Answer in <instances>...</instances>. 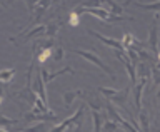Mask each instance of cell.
Here are the masks:
<instances>
[{
    "mask_svg": "<svg viewBox=\"0 0 160 132\" xmlns=\"http://www.w3.org/2000/svg\"><path fill=\"white\" fill-rule=\"evenodd\" d=\"M77 12H78V15H80V13H90V15H93V17L103 20V22H108V24H112V22H120V20H132L130 17L115 15V13H112V12H108V10L102 8V7H78Z\"/></svg>",
    "mask_w": 160,
    "mask_h": 132,
    "instance_id": "6da1fadb",
    "label": "cell"
},
{
    "mask_svg": "<svg viewBox=\"0 0 160 132\" xmlns=\"http://www.w3.org/2000/svg\"><path fill=\"white\" fill-rule=\"evenodd\" d=\"M83 105H80V109L75 112L70 119H67L65 122H62L60 125H57V127H53L55 132H62V130H75V129H80L82 127V120H78V119H82V115H83Z\"/></svg>",
    "mask_w": 160,
    "mask_h": 132,
    "instance_id": "7a4b0ae2",
    "label": "cell"
},
{
    "mask_svg": "<svg viewBox=\"0 0 160 132\" xmlns=\"http://www.w3.org/2000/svg\"><path fill=\"white\" fill-rule=\"evenodd\" d=\"M72 54H78L80 57L87 59L88 62H92V64H95V65H98V67L102 69V70H103V72L108 75L110 79H113V80H115V74H113V70L110 69V67H107V65H105V64L102 62V59H98V57H97V55H95V54H92V52H87V50H78V49L72 50Z\"/></svg>",
    "mask_w": 160,
    "mask_h": 132,
    "instance_id": "3957f363",
    "label": "cell"
},
{
    "mask_svg": "<svg viewBox=\"0 0 160 132\" xmlns=\"http://www.w3.org/2000/svg\"><path fill=\"white\" fill-rule=\"evenodd\" d=\"M23 119L27 122H30V120H57V115L52 112H42V110H38L37 107L32 105V112L25 114Z\"/></svg>",
    "mask_w": 160,
    "mask_h": 132,
    "instance_id": "277c9868",
    "label": "cell"
},
{
    "mask_svg": "<svg viewBox=\"0 0 160 132\" xmlns=\"http://www.w3.org/2000/svg\"><path fill=\"white\" fill-rule=\"evenodd\" d=\"M32 85H33L35 94H37L45 104H48V102H47V90H45V82H43V79L40 77V70L37 72V75H35V79L32 80Z\"/></svg>",
    "mask_w": 160,
    "mask_h": 132,
    "instance_id": "5b68a950",
    "label": "cell"
},
{
    "mask_svg": "<svg viewBox=\"0 0 160 132\" xmlns=\"http://www.w3.org/2000/svg\"><path fill=\"white\" fill-rule=\"evenodd\" d=\"M88 34L92 35V37H95V39L102 40V42H103L105 45H108V47H112V49H115V50H125V49H123V45H122V40H115V39L103 37L102 34H98V32H93V30H88Z\"/></svg>",
    "mask_w": 160,
    "mask_h": 132,
    "instance_id": "8992f818",
    "label": "cell"
},
{
    "mask_svg": "<svg viewBox=\"0 0 160 132\" xmlns=\"http://www.w3.org/2000/svg\"><path fill=\"white\" fill-rule=\"evenodd\" d=\"M147 80L145 77H140L138 79V84L135 85V94H133V99H135V107H137V110L142 109V92L145 89V85H147Z\"/></svg>",
    "mask_w": 160,
    "mask_h": 132,
    "instance_id": "52a82bcc",
    "label": "cell"
},
{
    "mask_svg": "<svg viewBox=\"0 0 160 132\" xmlns=\"http://www.w3.org/2000/svg\"><path fill=\"white\" fill-rule=\"evenodd\" d=\"M148 47L150 50L155 54V57H157V54L160 52L158 50V27H157V24L152 27V30H150V37H148Z\"/></svg>",
    "mask_w": 160,
    "mask_h": 132,
    "instance_id": "ba28073f",
    "label": "cell"
},
{
    "mask_svg": "<svg viewBox=\"0 0 160 132\" xmlns=\"http://www.w3.org/2000/svg\"><path fill=\"white\" fill-rule=\"evenodd\" d=\"M100 5H102V8L108 10V12H112L115 15H122L123 13V7L122 5H117L113 0H100Z\"/></svg>",
    "mask_w": 160,
    "mask_h": 132,
    "instance_id": "9c48e42d",
    "label": "cell"
},
{
    "mask_svg": "<svg viewBox=\"0 0 160 132\" xmlns=\"http://www.w3.org/2000/svg\"><path fill=\"white\" fill-rule=\"evenodd\" d=\"M45 30H47V25H38V27H33L32 30H28V32H22L20 35H25V40H30V39L37 37V35L45 34ZM20 35H18V37H20Z\"/></svg>",
    "mask_w": 160,
    "mask_h": 132,
    "instance_id": "30bf717a",
    "label": "cell"
},
{
    "mask_svg": "<svg viewBox=\"0 0 160 132\" xmlns=\"http://www.w3.org/2000/svg\"><path fill=\"white\" fill-rule=\"evenodd\" d=\"M80 94H82V90H68V92H65L63 94V104H65V107H70V105L73 104V100L80 97Z\"/></svg>",
    "mask_w": 160,
    "mask_h": 132,
    "instance_id": "8fae6325",
    "label": "cell"
},
{
    "mask_svg": "<svg viewBox=\"0 0 160 132\" xmlns=\"http://www.w3.org/2000/svg\"><path fill=\"white\" fill-rule=\"evenodd\" d=\"M92 119H93V130L100 132L102 130V120H103L102 112L100 110H92Z\"/></svg>",
    "mask_w": 160,
    "mask_h": 132,
    "instance_id": "7c38bea8",
    "label": "cell"
},
{
    "mask_svg": "<svg viewBox=\"0 0 160 132\" xmlns=\"http://www.w3.org/2000/svg\"><path fill=\"white\" fill-rule=\"evenodd\" d=\"M65 72H70V74H75V70L72 69V67H65V69H62V70H58V72H53V74H48V77L47 79H43V82H45V85L47 84H50L52 80H55L57 77H60L62 74H65Z\"/></svg>",
    "mask_w": 160,
    "mask_h": 132,
    "instance_id": "4fadbf2b",
    "label": "cell"
},
{
    "mask_svg": "<svg viewBox=\"0 0 160 132\" xmlns=\"http://www.w3.org/2000/svg\"><path fill=\"white\" fill-rule=\"evenodd\" d=\"M128 90H130V89H123L122 92H118V90H117V94L112 95V97H110V100H113L115 104L123 105V102H125V100H127V97H128Z\"/></svg>",
    "mask_w": 160,
    "mask_h": 132,
    "instance_id": "5bb4252c",
    "label": "cell"
},
{
    "mask_svg": "<svg viewBox=\"0 0 160 132\" xmlns=\"http://www.w3.org/2000/svg\"><path fill=\"white\" fill-rule=\"evenodd\" d=\"M15 75V69H5L0 70V82H10Z\"/></svg>",
    "mask_w": 160,
    "mask_h": 132,
    "instance_id": "9a60e30c",
    "label": "cell"
},
{
    "mask_svg": "<svg viewBox=\"0 0 160 132\" xmlns=\"http://www.w3.org/2000/svg\"><path fill=\"white\" fill-rule=\"evenodd\" d=\"M138 120H140V130H148V129H150L148 114H147V112H140V114H138Z\"/></svg>",
    "mask_w": 160,
    "mask_h": 132,
    "instance_id": "2e32d148",
    "label": "cell"
},
{
    "mask_svg": "<svg viewBox=\"0 0 160 132\" xmlns=\"http://www.w3.org/2000/svg\"><path fill=\"white\" fill-rule=\"evenodd\" d=\"M102 129L103 130H118L120 125H118V122H115L113 119H105V124L102 125Z\"/></svg>",
    "mask_w": 160,
    "mask_h": 132,
    "instance_id": "e0dca14e",
    "label": "cell"
},
{
    "mask_svg": "<svg viewBox=\"0 0 160 132\" xmlns=\"http://www.w3.org/2000/svg\"><path fill=\"white\" fill-rule=\"evenodd\" d=\"M15 124V120L5 117V115H0V130H7L8 127H12Z\"/></svg>",
    "mask_w": 160,
    "mask_h": 132,
    "instance_id": "ac0fdd59",
    "label": "cell"
},
{
    "mask_svg": "<svg viewBox=\"0 0 160 132\" xmlns=\"http://www.w3.org/2000/svg\"><path fill=\"white\" fill-rule=\"evenodd\" d=\"M138 75H140V77H145V79H148V80H150L152 70L148 69V65H147V64H140V65H138Z\"/></svg>",
    "mask_w": 160,
    "mask_h": 132,
    "instance_id": "d6986e66",
    "label": "cell"
},
{
    "mask_svg": "<svg viewBox=\"0 0 160 132\" xmlns=\"http://www.w3.org/2000/svg\"><path fill=\"white\" fill-rule=\"evenodd\" d=\"M57 30H58V24H48L47 25V30H45V35L47 37H53L55 34H57Z\"/></svg>",
    "mask_w": 160,
    "mask_h": 132,
    "instance_id": "ffe728a7",
    "label": "cell"
},
{
    "mask_svg": "<svg viewBox=\"0 0 160 132\" xmlns=\"http://www.w3.org/2000/svg\"><path fill=\"white\" fill-rule=\"evenodd\" d=\"M52 57H53V62H60L63 57H65V52H63V49L62 47H57L53 50V54H52Z\"/></svg>",
    "mask_w": 160,
    "mask_h": 132,
    "instance_id": "44dd1931",
    "label": "cell"
},
{
    "mask_svg": "<svg viewBox=\"0 0 160 132\" xmlns=\"http://www.w3.org/2000/svg\"><path fill=\"white\" fill-rule=\"evenodd\" d=\"M67 24L70 25V27H77V25H78V12H77V10L70 12V18H68Z\"/></svg>",
    "mask_w": 160,
    "mask_h": 132,
    "instance_id": "7402d4cb",
    "label": "cell"
},
{
    "mask_svg": "<svg viewBox=\"0 0 160 132\" xmlns=\"http://www.w3.org/2000/svg\"><path fill=\"white\" fill-rule=\"evenodd\" d=\"M140 8H145V10H152V12H157V10H160V2H157V3H137Z\"/></svg>",
    "mask_w": 160,
    "mask_h": 132,
    "instance_id": "603a6c76",
    "label": "cell"
},
{
    "mask_svg": "<svg viewBox=\"0 0 160 132\" xmlns=\"http://www.w3.org/2000/svg\"><path fill=\"white\" fill-rule=\"evenodd\" d=\"M98 92H102L107 99H110L112 95L117 94V89H107V87H98Z\"/></svg>",
    "mask_w": 160,
    "mask_h": 132,
    "instance_id": "cb8c5ba5",
    "label": "cell"
},
{
    "mask_svg": "<svg viewBox=\"0 0 160 132\" xmlns=\"http://www.w3.org/2000/svg\"><path fill=\"white\" fill-rule=\"evenodd\" d=\"M40 0H25V5H27V8H28V12L33 15L35 12V8H37V5H38Z\"/></svg>",
    "mask_w": 160,
    "mask_h": 132,
    "instance_id": "d4e9b609",
    "label": "cell"
},
{
    "mask_svg": "<svg viewBox=\"0 0 160 132\" xmlns=\"http://www.w3.org/2000/svg\"><path fill=\"white\" fill-rule=\"evenodd\" d=\"M152 77H153V84L158 85L160 84V70L157 67H152Z\"/></svg>",
    "mask_w": 160,
    "mask_h": 132,
    "instance_id": "484cf974",
    "label": "cell"
},
{
    "mask_svg": "<svg viewBox=\"0 0 160 132\" xmlns=\"http://www.w3.org/2000/svg\"><path fill=\"white\" fill-rule=\"evenodd\" d=\"M47 129V125L45 124H38V125H35V127H30L28 130H32V132H38V130H45Z\"/></svg>",
    "mask_w": 160,
    "mask_h": 132,
    "instance_id": "4316f807",
    "label": "cell"
},
{
    "mask_svg": "<svg viewBox=\"0 0 160 132\" xmlns=\"http://www.w3.org/2000/svg\"><path fill=\"white\" fill-rule=\"evenodd\" d=\"M132 2H135V0H125V2H123V7H125V5H130Z\"/></svg>",
    "mask_w": 160,
    "mask_h": 132,
    "instance_id": "83f0119b",
    "label": "cell"
},
{
    "mask_svg": "<svg viewBox=\"0 0 160 132\" xmlns=\"http://www.w3.org/2000/svg\"><path fill=\"white\" fill-rule=\"evenodd\" d=\"M3 102V95H0V104H2Z\"/></svg>",
    "mask_w": 160,
    "mask_h": 132,
    "instance_id": "f1b7e54d",
    "label": "cell"
},
{
    "mask_svg": "<svg viewBox=\"0 0 160 132\" xmlns=\"http://www.w3.org/2000/svg\"><path fill=\"white\" fill-rule=\"evenodd\" d=\"M157 97H158V99H160V90H158V92H157Z\"/></svg>",
    "mask_w": 160,
    "mask_h": 132,
    "instance_id": "f546056e",
    "label": "cell"
},
{
    "mask_svg": "<svg viewBox=\"0 0 160 132\" xmlns=\"http://www.w3.org/2000/svg\"><path fill=\"white\" fill-rule=\"evenodd\" d=\"M157 59H158V60H160V52H158V54H157Z\"/></svg>",
    "mask_w": 160,
    "mask_h": 132,
    "instance_id": "4dcf8cb0",
    "label": "cell"
},
{
    "mask_svg": "<svg viewBox=\"0 0 160 132\" xmlns=\"http://www.w3.org/2000/svg\"><path fill=\"white\" fill-rule=\"evenodd\" d=\"M0 3H3V5H7V3H5V2H3V0H0Z\"/></svg>",
    "mask_w": 160,
    "mask_h": 132,
    "instance_id": "1f68e13d",
    "label": "cell"
},
{
    "mask_svg": "<svg viewBox=\"0 0 160 132\" xmlns=\"http://www.w3.org/2000/svg\"><path fill=\"white\" fill-rule=\"evenodd\" d=\"M10 2H15V0H8V3H10Z\"/></svg>",
    "mask_w": 160,
    "mask_h": 132,
    "instance_id": "d6a6232c",
    "label": "cell"
}]
</instances>
